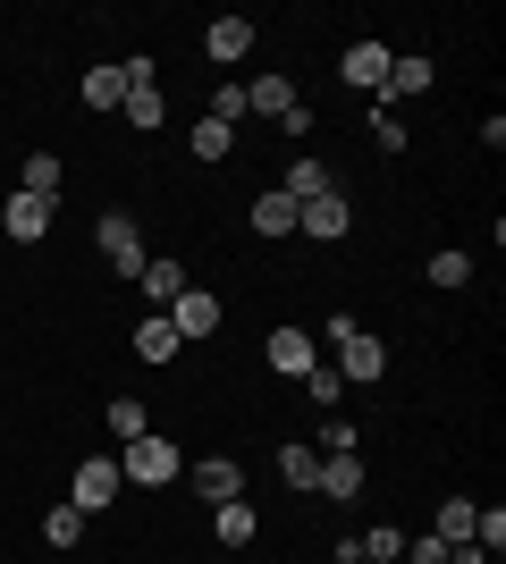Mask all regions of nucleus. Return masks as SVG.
Instances as JSON below:
<instances>
[{"instance_id": "obj_1", "label": "nucleus", "mask_w": 506, "mask_h": 564, "mask_svg": "<svg viewBox=\"0 0 506 564\" xmlns=\"http://www.w3.org/2000/svg\"><path fill=\"white\" fill-rule=\"evenodd\" d=\"M177 471H186V455L169 447L161 430H144V438H127V447H119V480H136V489H169Z\"/></svg>"}, {"instance_id": "obj_2", "label": "nucleus", "mask_w": 506, "mask_h": 564, "mask_svg": "<svg viewBox=\"0 0 506 564\" xmlns=\"http://www.w3.org/2000/svg\"><path fill=\"white\" fill-rule=\"evenodd\" d=\"M337 379H346V388H372V379H388V346L372 329H346L337 337V362H330Z\"/></svg>"}, {"instance_id": "obj_3", "label": "nucleus", "mask_w": 506, "mask_h": 564, "mask_svg": "<svg viewBox=\"0 0 506 564\" xmlns=\"http://www.w3.org/2000/svg\"><path fill=\"white\" fill-rule=\"evenodd\" d=\"M119 489H127V480H119V455H85L76 480H68V506H76V514H101Z\"/></svg>"}, {"instance_id": "obj_4", "label": "nucleus", "mask_w": 506, "mask_h": 564, "mask_svg": "<svg viewBox=\"0 0 506 564\" xmlns=\"http://www.w3.org/2000/svg\"><path fill=\"white\" fill-rule=\"evenodd\" d=\"M101 261H110L119 279H136V270H144V228H136L127 212H101Z\"/></svg>"}, {"instance_id": "obj_5", "label": "nucleus", "mask_w": 506, "mask_h": 564, "mask_svg": "<svg viewBox=\"0 0 506 564\" xmlns=\"http://www.w3.org/2000/svg\"><path fill=\"white\" fill-rule=\"evenodd\" d=\"M119 68H127V101H119L127 127L152 135V127H161V76H152V59H119Z\"/></svg>"}, {"instance_id": "obj_6", "label": "nucleus", "mask_w": 506, "mask_h": 564, "mask_svg": "<svg viewBox=\"0 0 506 564\" xmlns=\"http://www.w3.org/2000/svg\"><path fill=\"white\" fill-rule=\"evenodd\" d=\"M51 212H60V203H43V194H0V228L18 236V245H43Z\"/></svg>"}, {"instance_id": "obj_7", "label": "nucleus", "mask_w": 506, "mask_h": 564, "mask_svg": "<svg viewBox=\"0 0 506 564\" xmlns=\"http://www.w3.org/2000/svg\"><path fill=\"white\" fill-rule=\"evenodd\" d=\"M169 329H177V346H194V337H219V295L186 286V295L169 304Z\"/></svg>"}, {"instance_id": "obj_8", "label": "nucleus", "mask_w": 506, "mask_h": 564, "mask_svg": "<svg viewBox=\"0 0 506 564\" xmlns=\"http://www.w3.org/2000/svg\"><path fill=\"white\" fill-rule=\"evenodd\" d=\"M388 59H397V51H388V43H346V59H337V76H346L355 94H380V85H388Z\"/></svg>"}, {"instance_id": "obj_9", "label": "nucleus", "mask_w": 506, "mask_h": 564, "mask_svg": "<svg viewBox=\"0 0 506 564\" xmlns=\"http://www.w3.org/2000/svg\"><path fill=\"white\" fill-rule=\"evenodd\" d=\"M346 228H355V212H346V194H321V203H295V236H321V245H337Z\"/></svg>"}, {"instance_id": "obj_10", "label": "nucleus", "mask_w": 506, "mask_h": 564, "mask_svg": "<svg viewBox=\"0 0 506 564\" xmlns=\"http://www.w3.org/2000/svg\"><path fill=\"white\" fill-rule=\"evenodd\" d=\"M262 362H270L279 379H304V371H313V329H295V321H288V329H270Z\"/></svg>"}, {"instance_id": "obj_11", "label": "nucleus", "mask_w": 506, "mask_h": 564, "mask_svg": "<svg viewBox=\"0 0 506 564\" xmlns=\"http://www.w3.org/2000/svg\"><path fill=\"white\" fill-rule=\"evenodd\" d=\"M194 489L212 497V506H228V497H245V471H237V455H203V464H194Z\"/></svg>"}, {"instance_id": "obj_12", "label": "nucleus", "mask_w": 506, "mask_h": 564, "mask_svg": "<svg viewBox=\"0 0 506 564\" xmlns=\"http://www.w3.org/2000/svg\"><path fill=\"white\" fill-rule=\"evenodd\" d=\"M136 279H144L152 312H169V304H177V295H186V286H194V279H186V261H169V253H161V261H144V270H136Z\"/></svg>"}, {"instance_id": "obj_13", "label": "nucleus", "mask_w": 506, "mask_h": 564, "mask_svg": "<svg viewBox=\"0 0 506 564\" xmlns=\"http://www.w3.org/2000/svg\"><path fill=\"white\" fill-rule=\"evenodd\" d=\"M288 110H295L288 76H254V85H245V118H288Z\"/></svg>"}, {"instance_id": "obj_14", "label": "nucleus", "mask_w": 506, "mask_h": 564, "mask_svg": "<svg viewBox=\"0 0 506 564\" xmlns=\"http://www.w3.org/2000/svg\"><path fill=\"white\" fill-rule=\"evenodd\" d=\"M203 51L228 68V59H245V51H254V25H245V18H212V25H203Z\"/></svg>"}, {"instance_id": "obj_15", "label": "nucleus", "mask_w": 506, "mask_h": 564, "mask_svg": "<svg viewBox=\"0 0 506 564\" xmlns=\"http://www.w3.org/2000/svg\"><path fill=\"white\" fill-rule=\"evenodd\" d=\"M212 522H219V547H254V531H262V514H254L245 497H228V506H212Z\"/></svg>"}, {"instance_id": "obj_16", "label": "nucleus", "mask_w": 506, "mask_h": 564, "mask_svg": "<svg viewBox=\"0 0 506 564\" xmlns=\"http://www.w3.org/2000/svg\"><path fill=\"white\" fill-rule=\"evenodd\" d=\"M60 186H68V169L51 161V152H34V161H18V194H43V203H60Z\"/></svg>"}, {"instance_id": "obj_17", "label": "nucleus", "mask_w": 506, "mask_h": 564, "mask_svg": "<svg viewBox=\"0 0 506 564\" xmlns=\"http://www.w3.org/2000/svg\"><path fill=\"white\" fill-rule=\"evenodd\" d=\"M279 480L313 497V480H321V447H304V438H288V447H279Z\"/></svg>"}, {"instance_id": "obj_18", "label": "nucleus", "mask_w": 506, "mask_h": 564, "mask_svg": "<svg viewBox=\"0 0 506 564\" xmlns=\"http://www.w3.org/2000/svg\"><path fill=\"white\" fill-rule=\"evenodd\" d=\"M313 497H363V464H355V455H321Z\"/></svg>"}, {"instance_id": "obj_19", "label": "nucleus", "mask_w": 506, "mask_h": 564, "mask_svg": "<svg viewBox=\"0 0 506 564\" xmlns=\"http://www.w3.org/2000/svg\"><path fill=\"white\" fill-rule=\"evenodd\" d=\"M406 94H431V59H388V85H380V110Z\"/></svg>"}, {"instance_id": "obj_20", "label": "nucleus", "mask_w": 506, "mask_h": 564, "mask_svg": "<svg viewBox=\"0 0 506 564\" xmlns=\"http://www.w3.org/2000/svg\"><path fill=\"white\" fill-rule=\"evenodd\" d=\"M127 101V68L110 59V68H85V110H119Z\"/></svg>"}, {"instance_id": "obj_21", "label": "nucleus", "mask_w": 506, "mask_h": 564, "mask_svg": "<svg viewBox=\"0 0 506 564\" xmlns=\"http://www.w3.org/2000/svg\"><path fill=\"white\" fill-rule=\"evenodd\" d=\"M254 236H295V203H288L279 186L254 194Z\"/></svg>"}, {"instance_id": "obj_22", "label": "nucleus", "mask_w": 506, "mask_h": 564, "mask_svg": "<svg viewBox=\"0 0 506 564\" xmlns=\"http://www.w3.org/2000/svg\"><path fill=\"white\" fill-rule=\"evenodd\" d=\"M279 194H288V203H321V194H337V186H330V169H321V161H288V186H279Z\"/></svg>"}, {"instance_id": "obj_23", "label": "nucleus", "mask_w": 506, "mask_h": 564, "mask_svg": "<svg viewBox=\"0 0 506 564\" xmlns=\"http://www.w3.org/2000/svg\"><path fill=\"white\" fill-rule=\"evenodd\" d=\"M136 354H144V362H169V354H177V329H169V312H144V321H136Z\"/></svg>"}, {"instance_id": "obj_24", "label": "nucleus", "mask_w": 506, "mask_h": 564, "mask_svg": "<svg viewBox=\"0 0 506 564\" xmlns=\"http://www.w3.org/2000/svg\"><path fill=\"white\" fill-rule=\"evenodd\" d=\"M473 514H482V506H473V497H448V506H439V522H431V540H473Z\"/></svg>"}, {"instance_id": "obj_25", "label": "nucleus", "mask_w": 506, "mask_h": 564, "mask_svg": "<svg viewBox=\"0 0 506 564\" xmlns=\"http://www.w3.org/2000/svg\"><path fill=\"white\" fill-rule=\"evenodd\" d=\"M295 388H304V397H313V413H337V397H346V379H337L330 362H313V371L295 379Z\"/></svg>"}, {"instance_id": "obj_26", "label": "nucleus", "mask_w": 506, "mask_h": 564, "mask_svg": "<svg viewBox=\"0 0 506 564\" xmlns=\"http://www.w3.org/2000/svg\"><path fill=\"white\" fill-rule=\"evenodd\" d=\"M431 286H448V295H456V286H473V253H456V245H448V253H431Z\"/></svg>"}, {"instance_id": "obj_27", "label": "nucleus", "mask_w": 506, "mask_h": 564, "mask_svg": "<svg viewBox=\"0 0 506 564\" xmlns=\"http://www.w3.org/2000/svg\"><path fill=\"white\" fill-rule=\"evenodd\" d=\"M228 152H237V127L203 118V127H194V161H228Z\"/></svg>"}, {"instance_id": "obj_28", "label": "nucleus", "mask_w": 506, "mask_h": 564, "mask_svg": "<svg viewBox=\"0 0 506 564\" xmlns=\"http://www.w3.org/2000/svg\"><path fill=\"white\" fill-rule=\"evenodd\" d=\"M144 404H136V397H110V438H119V447H127V438H144Z\"/></svg>"}, {"instance_id": "obj_29", "label": "nucleus", "mask_w": 506, "mask_h": 564, "mask_svg": "<svg viewBox=\"0 0 506 564\" xmlns=\"http://www.w3.org/2000/svg\"><path fill=\"white\" fill-rule=\"evenodd\" d=\"M43 540L51 547H76V540H85V514H76V506H51V514H43Z\"/></svg>"}, {"instance_id": "obj_30", "label": "nucleus", "mask_w": 506, "mask_h": 564, "mask_svg": "<svg viewBox=\"0 0 506 564\" xmlns=\"http://www.w3.org/2000/svg\"><path fill=\"white\" fill-rule=\"evenodd\" d=\"M363 556H372V564H397V556H406V531H388V522H380V531H363Z\"/></svg>"}, {"instance_id": "obj_31", "label": "nucleus", "mask_w": 506, "mask_h": 564, "mask_svg": "<svg viewBox=\"0 0 506 564\" xmlns=\"http://www.w3.org/2000/svg\"><path fill=\"white\" fill-rule=\"evenodd\" d=\"M321 455H355V422H337V413H321Z\"/></svg>"}, {"instance_id": "obj_32", "label": "nucleus", "mask_w": 506, "mask_h": 564, "mask_svg": "<svg viewBox=\"0 0 506 564\" xmlns=\"http://www.w3.org/2000/svg\"><path fill=\"white\" fill-rule=\"evenodd\" d=\"M372 143H380V152H406V127H397V110H372Z\"/></svg>"}, {"instance_id": "obj_33", "label": "nucleus", "mask_w": 506, "mask_h": 564, "mask_svg": "<svg viewBox=\"0 0 506 564\" xmlns=\"http://www.w3.org/2000/svg\"><path fill=\"white\" fill-rule=\"evenodd\" d=\"M212 118H219V127H237V118H245V85H219V94H212Z\"/></svg>"}, {"instance_id": "obj_34", "label": "nucleus", "mask_w": 506, "mask_h": 564, "mask_svg": "<svg viewBox=\"0 0 506 564\" xmlns=\"http://www.w3.org/2000/svg\"><path fill=\"white\" fill-rule=\"evenodd\" d=\"M397 564H448V540H431V531H422V540H406V556Z\"/></svg>"}, {"instance_id": "obj_35", "label": "nucleus", "mask_w": 506, "mask_h": 564, "mask_svg": "<svg viewBox=\"0 0 506 564\" xmlns=\"http://www.w3.org/2000/svg\"><path fill=\"white\" fill-rule=\"evenodd\" d=\"M337 564H372V556H363V547H355V540H346V547H337Z\"/></svg>"}]
</instances>
